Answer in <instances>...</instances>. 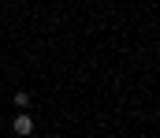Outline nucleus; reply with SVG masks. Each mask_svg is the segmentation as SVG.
<instances>
[{
  "label": "nucleus",
  "instance_id": "f257e3e1",
  "mask_svg": "<svg viewBox=\"0 0 160 138\" xmlns=\"http://www.w3.org/2000/svg\"><path fill=\"white\" fill-rule=\"evenodd\" d=\"M11 131L19 138H26V135H34V120L26 116V112H15V120H11Z\"/></svg>",
  "mask_w": 160,
  "mask_h": 138
},
{
  "label": "nucleus",
  "instance_id": "f03ea898",
  "mask_svg": "<svg viewBox=\"0 0 160 138\" xmlns=\"http://www.w3.org/2000/svg\"><path fill=\"white\" fill-rule=\"evenodd\" d=\"M11 101H15V112H26V108H30V93H26V90H15Z\"/></svg>",
  "mask_w": 160,
  "mask_h": 138
}]
</instances>
